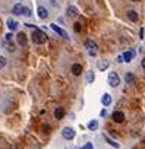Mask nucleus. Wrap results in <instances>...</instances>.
<instances>
[{"instance_id": "obj_4", "label": "nucleus", "mask_w": 145, "mask_h": 149, "mask_svg": "<svg viewBox=\"0 0 145 149\" xmlns=\"http://www.w3.org/2000/svg\"><path fill=\"white\" fill-rule=\"evenodd\" d=\"M75 134H76V132H75V129H72V127H64V129L62 130V136H63V139H66V140L74 139Z\"/></svg>"}, {"instance_id": "obj_2", "label": "nucleus", "mask_w": 145, "mask_h": 149, "mask_svg": "<svg viewBox=\"0 0 145 149\" xmlns=\"http://www.w3.org/2000/svg\"><path fill=\"white\" fill-rule=\"evenodd\" d=\"M85 48H87L88 54H90L91 57H94V56H97V51H98V44H97L94 40H87V41H85Z\"/></svg>"}, {"instance_id": "obj_29", "label": "nucleus", "mask_w": 145, "mask_h": 149, "mask_svg": "<svg viewBox=\"0 0 145 149\" xmlns=\"http://www.w3.org/2000/svg\"><path fill=\"white\" fill-rule=\"evenodd\" d=\"M141 67H142V69H144V70H145V58H144V60H142V61H141Z\"/></svg>"}, {"instance_id": "obj_3", "label": "nucleus", "mask_w": 145, "mask_h": 149, "mask_svg": "<svg viewBox=\"0 0 145 149\" xmlns=\"http://www.w3.org/2000/svg\"><path fill=\"white\" fill-rule=\"evenodd\" d=\"M107 81H109V85L111 88H117L120 85V78H119V74L116 72H110L109 73V76H107Z\"/></svg>"}, {"instance_id": "obj_18", "label": "nucleus", "mask_w": 145, "mask_h": 149, "mask_svg": "<svg viewBox=\"0 0 145 149\" xmlns=\"http://www.w3.org/2000/svg\"><path fill=\"white\" fill-rule=\"evenodd\" d=\"M87 127H88V130H97L98 129V120H91V121H88V124H87Z\"/></svg>"}, {"instance_id": "obj_22", "label": "nucleus", "mask_w": 145, "mask_h": 149, "mask_svg": "<svg viewBox=\"0 0 145 149\" xmlns=\"http://www.w3.org/2000/svg\"><path fill=\"white\" fill-rule=\"evenodd\" d=\"M3 47H6V50L11 51V53L15 51V45H13L12 42H9V41H3Z\"/></svg>"}, {"instance_id": "obj_26", "label": "nucleus", "mask_w": 145, "mask_h": 149, "mask_svg": "<svg viewBox=\"0 0 145 149\" xmlns=\"http://www.w3.org/2000/svg\"><path fill=\"white\" fill-rule=\"evenodd\" d=\"M81 149H94V148H92V143H85Z\"/></svg>"}, {"instance_id": "obj_10", "label": "nucleus", "mask_w": 145, "mask_h": 149, "mask_svg": "<svg viewBox=\"0 0 145 149\" xmlns=\"http://www.w3.org/2000/svg\"><path fill=\"white\" fill-rule=\"evenodd\" d=\"M111 118H113L116 123H122V121L125 120V114H123L122 111H114V113L111 114Z\"/></svg>"}, {"instance_id": "obj_24", "label": "nucleus", "mask_w": 145, "mask_h": 149, "mask_svg": "<svg viewBox=\"0 0 145 149\" xmlns=\"http://www.w3.org/2000/svg\"><path fill=\"white\" fill-rule=\"evenodd\" d=\"M22 15H24V16H31V9L24 6V8H22Z\"/></svg>"}, {"instance_id": "obj_20", "label": "nucleus", "mask_w": 145, "mask_h": 149, "mask_svg": "<svg viewBox=\"0 0 145 149\" xmlns=\"http://www.w3.org/2000/svg\"><path fill=\"white\" fill-rule=\"evenodd\" d=\"M67 15H69L70 18L78 16V9H76L75 6H69V8H67Z\"/></svg>"}, {"instance_id": "obj_12", "label": "nucleus", "mask_w": 145, "mask_h": 149, "mask_svg": "<svg viewBox=\"0 0 145 149\" xmlns=\"http://www.w3.org/2000/svg\"><path fill=\"white\" fill-rule=\"evenodd\" d=\"M6 25H8V28H9V31H11V32H12V31H15V29L18 28V22H16L15 19H11V18L6 21Z\"/></svg>"}, {"instance_id": "obj_19", "label": "nucleus", "mask_w": 145, "mask_h": 149, "mask_svg": "<svg viewBox=\"0 0 145 149\" xmlns=\"http://www.w3.org/2000/svg\"><path fill=\"white\" fill-rule=\"evenodd\" d=\"M104 139H106V142H107V143H109L110 146H113L114 149H119V148H120V145H119L117 142H114L113 139H110V137H109L107 134H104Z\"/></svg>"}, {"instance_id": "obj_28", "label": "nucleus", "mask_w": 145, "mask_h": 149, "mask_svg": "<svg viewBox=\"0 0 145 149\" xmlns=\"http://www.w3.org/2000/svg\"><path fill=\"white\" fill-rule=\"evenodd\" d=\"M117 61L122 63V61H123V56H117Z\"/></svg>"}, {"instance_id": "obj_16", "label": "nucleus", "mask_w": 145, "mask_h": 149, "mask_svg": "<svg viewBox=\"0 0 145 149\" xmlns=\"http://www.w3.org/2000/svg\"><path fill=\"white\" fill-rule=\"evenodd\" d=\"M63 116H64V110H63V107H57V108L54 110V117H56L57 120H62Z\"/></svg>"}, {"instance_id": "obj_30", "label": "nucleus", "mask_w": 145, "mask_h": 149, "mask_svg": "<svg viewBox=\"0 0 145 149\" xmlns=\"http://www.w3.org/2000/svg\"><path fill=\"white\" fill-rule=\"evenodd\" d=\"M130 2H139V0H130Z\"/></svg>"}, {"instance_id": "obj_9", "label": "nucleus", "mask_w": 145, "mask_h": 149, "mask_svg": "<svg viewBox=\"0 0 145 149\" xmlns=\"http://www.w3.org/2000/svg\"><path fill=\"white\" fill-rule=\"evenodd\" d=\"M111 102H113V97H111L110 94H103V97H101V104H103L104 107H109Z\"/></svg>"}, {"instance_id": "obj_5", "label": "nucleus", "mask_w": 145, "mask_h": 149, "mask_svg": "<svg viewBox=\"0 0 145 149\" xmlns=\"http://www.w3.org/2000/svg\"><path fill=\"white\" fill-rule=\"evenodd\" d=\"M50 28H51V29H53V31H54L56 34H59L60 37H63L64 40H67V38H69V35H67V32H66L64 29H62L60 26H57L56 24H50Z\"/></svg>"}, {"instance_id": "obj_23", "label": "nucleus", "mask_w": 145, "mask_h": 149, "mask_svg": "<svg viewBox=\"0 0 145 149\" xmlns=\"http://www.w3.org/2000/svg\"><path fill=\"white\" fill-rule=\"evenodd\" d=\"M6 64H8V60H6V57L0 56V69H3V67H5Z\"/></svg>"}, {"instance_id": "obj_14", "label": "nucleus", "mask_w": 145, "mask_h": 149, "mask_svg": "<svg viewBox=\"0 0 145 149\" xmlns=\"http://www.w3.org/2000/svg\"><path fill=\"white\" fill-rule=\"evenodd\" d=\"M127 19L132 21V22H138V19H139L138 12H136V10H129V12H127Z\"/></svg>"}, {"instance_id": "obj_21", "label": "nucleus", "mask_w": 145, "mask_h": 149, "mask_svg": "<svg viewBox=\"0 0 145 149\" xmlns=\"http://www.w3.org/2000/svg\"><path fill=\"white\" fill-rule=\"evenodd\" d=\"M125 82H126L127 85H132V84L135 82V76H133L132 73H129V72H127V73L125 74Z\"/></svg>"}, {"instance_id": "obj_17", "label": "nucleus", "mask_w": 145, "mask_h": 149, "mask_svg": "<svg viewBox=\"0 0 145 149\" xmlns=\"http://www.w3.org/2000/svg\"><path fill=\"white\" fill-rule=\"evenodd\" d=\"M22 3H16L13 8H12V13L13 15H22Z\"/></svg>"}, {"instance_id": "obj_6", "label": "nucleus", "mask_w": 145, "mask_h": 149, "mask_svg": "<svg viewBox=\"0 0 145 149\" xmlns=\"http://www.w3.org/2000/svg\"><path fill=\"white\" fill-rule=\"evenodd\" d=\"M16 42H18L19 45H27V44H28V37H27V34H25V32H19V34L16 35Z\"/></svg>"}, {"instance_id": "obj_1", "label": "nucleus", "mask_w": 145, "mask_h": 149, "mask_svg": "<svg viewBox=\"0 0 145 149\" xmlns=\"http://www.w3.org/2000/svg\"><path fill=\"white\" fill-rule=\"evenodd\" d=\"M31 40H32L34 44H44V42L47 41V35H46V32H43L41 29H35V31L32 32V35H31Z\"/></svg>"}, {"instance_id": "obj_27", "label": "nucleus", "mask_w": 145, "mask_h": 149, "mask_svg": "<svg viewBox=\"0 0 145 149\" xmlns=\"http://www.w3.org/2000/svg\"><path fill=\"white\" fill-rule=\"evenodd\" d=\"M5 37H6V38H5V41H11V40H12V37H13V35H12V32H9V34H6V35H5Z\"/></svg>"}, {"instance_id": "obj_13", "label": "nucleus", "mask_w": 145, "mask_h": 149, "mask_svg": "<svg viewBox=\"0 0 145 149\" xmlns=\"http://www.w3.org/2000/svg\"><path fill=\"white\" fill-rule=\"evenodd\" d=\"M94 79H95V73H94L92 70H88L87 74H85V82H87V84H92Z\"/></svg>"}, {"instance_id": "obj_11", "label": "nucleus", "mask_w": 145, "mask_h": 149, "mask_svg": "<svg viewBox=\"0 0 145 149\" xmlns=\"http://www.w3.org/2000/svg\"><path fill=\"white\" fill-rule=\"evenodd\" d=\"M72 74H75V76H79V74L82 73V66L79 63H75V64H72Z\"/></svg>"}, {"instance_id": "obj_8", "label": "nucleus", "mask_w": 145, "mask_h": 149, "mask_svg": "<svg viewBox=\"0 0 145 149\" xmlns=\"http://www.w3.org/2000/svg\"><path fill=\"white\" fill-rule=\"evenodd\" d=\"M37 15H38L40 19H46V18L48 16V10H47L44 6H38V8H37Z\"/></svg>"}, {"instance_id": "obj_15", "label": "nucleus", "mask_w": 145, "mask_h": 149, "mask_svg": "<svg viewBox=\"0 0 145 149\" xmlns=\"http://www.w3.org/2000/svg\"><path fill=\"white\" fill-rule=\"evenodd\" d=\"M122 56H123V61L129 63V61H132V57L135 56V50L133 51H125Z\"/></svg>"}, {"instance_id": "obj_25", "label": "nucleus", "mask_w": 145, "mask_h": 149, "mask_svg": "<svg viewBox=\"0 0 145 149\" xmlns=\"http://www.w3.org/2000/svg\"><path fill=\"white\" fill-rule=\"evenodd\" d=\"M74 29H75L76 32H79V31L82 29V26H81V24H79V22H76V24H75V26H74Z\"/></svg>"}, {"instance_id": "obj_7", "label": "nucleus", "mask_w": 145, "mask_h": 149, "mask_svg": "<svg viewBox=\"0 0 145 149\" xmlns=\"http://www.w3.org/2000/svg\"><path fill=\"white\" fill-rule=\"evenodd\" d=\"M109 66H110L109 60H104V58H101V60H98V61H97V67H98V70H100V72H104V70H107V69H109Z\"/></svg>"}]
</instances>
